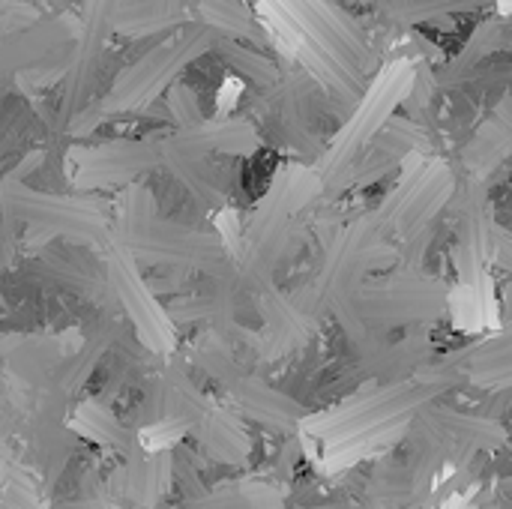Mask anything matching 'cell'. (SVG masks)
I'll return each instance as SVG.
<instances>
[{
  "mask_svg": "<svg viewBox=\"0 0 512 509\" xmlns=\"http://www.w3.org/2000/svg\"><path fill=\"white\" fill-rule=\"evenodd\" d=\"M120 249L138 261L177 270V267H219L225 252L216 237L192 231L180 222L156 216V201L147 186H129L120 216Z\"/></svg>",
  "mask_w": 512,
  "mask_h": 509,
  "instance_id": "6da1fadb",
  "label": "cell"
},
{
  "mask_svg": "<svg viewBox=\"0 0 512 509\" xmlns=\"http://www.w3.org/2000/svg\"><path fill=\"white\" fill-rule=\"evenodd\" d=\"M216 33L207 30L204 24H192L186 30H180L174 39L150 48L141 60H135V66L123 69L111 87V93L105 96L102 114L108 111H138L147 102H153L162 90H168L177 78V72H183L195 57H201L204 51L213 48Z\"/></svg>",
  "mask_w": 512,
  "mask_h": 509,
  "instance_id": "7a4b0ae2",
  "label": "cell"
},
{
  "mask_svg": "<svg viewBox=\"0 0 512 509\" xmlns=\"http://www.w3.org/2000/svg\"><path fill=\"white\" fill-rule=\"evenodd\" d=\"M444 381H414V384H393L384 390H375L351 405H345L342 411L330 414V417H318L312 420L306 429L309 435L327 441L330 447H339L351 438L369 435V432H381L390 426H402L408 420V414H414L417 408L429 405L438 393H444Z\"/></svg>",
  "mask_w": 512,
  "mask_h": 509,
  "instance_id": "3957f363",
  "label": "cell"
},
{
  "mask_svg": "<svg viewBox=\"0 0 512 509\" xmlns=\"http://www.w3.org/2000/svg\"><path fill=\"white\" fill-rule=\"evenodd\" d=\"M0 201L6 216H18L48 237L60 234L72 243H96L108 234V222L93 201L33 192L18 180H3Z\"/></svg>",
  "mask_w": 512,
  "mask_h": 509,
  "instance_id": "277c9868",
  "label": "cell"
},
{
  "mask_svg": "<svg viewBox=\"0 0 512 509\" xmlns=\"http://www.w3.org/2000/svg\"><path fill=\"white\" fill-rule=\"evenodd\" d=\"M354 303L363 309L360 321L396 327V324L438 318L444 312V285L426 276L402 273V276L366 282L354 294Z\"/></svg>",
  "mask_w": 512,
  "mask_h": 509,
  "instance_id": "5b68a950",
  "label": "cell"
},
{
  "mask_svg": "<svg viewBox=\"0 0 512 509\" xmlns=\"http://www.w3.org/2000/svg\"><path fill=\"white\" fill-rule=\"evenodd\" d=\"M120 3L123 0H84L81 33H78V42H75V48L69 54V66H66V90H63V102H60L63 123H69L81 111V102L90 93L99 57L105 51L108 36L114 33Z\"/></svg>",
  "mask_w": 512,
  "mask_h": 509,
  "instance_id": "8992f818",
  "label": "cell"
},
{
  "mask_svg": "<svg viewBox=\"0 0 512 509\" xmlns=\"http://www.w3.org/2000/svg\"><path fill=\"white\" fill-rule=\"evenodd\" d=\"M75 186L99 189V186H123L138 174L156 168L162 162L159 141H108L99 147L75 150Z\"/></svg>",
  "mask_w": 512,
  "mask_h": 509,
  "instance_id": "52a82bcc",
  "label": "cell"
},
{
  "mask_svg": "<svg viewBox=\"0 0 512 509\" xmlns=\"http://www.w3.org/2000/svg\"><path fill=\"white\" fill-rule=\"evenodd\" d=\"M237 408L252 417L255 423L267 426V429H279V432H291L294 426H300L303 420V405H297L294 399H288L285 393L273 390L270 384H264L255 375H243L231 384Z\"/></svg>",
  "mask_w": 512,
  "mask_h": 509,
  "instance_id": "ba28073f",
  "label": "cell"
},
{
  "mask_svg": "<svg viewBox=\"0 0 512 509\" xmlns=\"http://www.w3.org/2000/svg\"><path fill=\"white\" fill-rule=\"evenodd\" d=\"M111 276H114L117 291H120V297L126 300V306H132V321H135L138 333L144 336V342L153 345V348H165V345H168L165 315L156 309V303L141 306V300H144L150 291H147V285L138 282V276H135L132 264L126 261V252H123V249L111 258Z\"/></svg>",
  "mask_w": 512,
  "mask_h": 509,
  "instance_id": "9c48e42d",
  "label": "cell"
},
{
  "mask_svg": "<svg viewBox=\"0 0 512 509\" xmlns=\"http://www.w3.org/2000/svg\"><path fill=\"white\" fill-rule=\"evenodd\" d=\"M420 426H426L432 435H444L447 441L459 444V447H480V450H495L498 444H504V432L480 417L471 414H459L453 408H441V411H426L420 417Z\"/></svg>",
  "mask_w": 512,
  "mask_h": 509,
  "instance_id": "30bf717a",
  "label": "cell"
},
{
  "mask_svg": "<svg viewBox=\"0 0 512 509\" xmlns=\"http://www.w3.org/2000/svg\"><path fill=\"white\" fill-rule=\"evenodd\" d=\"M195 432H198V441L204 444V450L210 456H216L219 462H243L246 453H249V441L240 429V423L219 411V408H207L198 420H195Z\"/></svg>",
  "mask_w": 512,
  "mask_h": 509,
  "instance_id": "8fae6325",
  "label": "cell"
},
{
  "mask_svg": "<svg viewBox=\"0 0 512 509\" xmlns=\"http://www.w3.org/2000/svg\"><path fill=\"white\" fill-rule=\"evenodd\" d=\"M201 18L204 27L225 39H249V42H267V33L255 24L249 9L240 0H201Z\"/></svg>",
  "mask_w": 512,
  "mask_h": 509,
  "instance_id": "7c38bea8",
  "label": "cell"
},
{
  "mask_svg": "<svg viewBox=\"0 0 512 509\" xmlns=\"http://www.w3.org/2000/svg\"><path fill=\"white\" fill-rule=\"evenodd\" d=\"M501 39H504L501 24H498V21H483V24L471 33V39H468V45L462 48V54H459L444 72L435 75V78H438V87H441V84H462L465 78H471L474 69L501 45Z\"/></svg>",
  "mask_w": 512,
  "mask_h": 509,
  "instance_id": "4fadbf2b",
  "label": "cell"
},
{
  "mask_svg": "<svg viewBox=\"0 0 512 509\" xmlns=\"http://www.w3.org/2000/svg\"><path fill=\"white\" fill-rule=\"evenodd\" d=\"M489 0H390L384 12L399 24H441L459 12H474Z\"/></svg>",
  "mask_w": 512,
  "mask_h": 509,
  "instance_id": "5bb4252c",
  "label": "cell"
},
{
  "mask_svg": "<svg viewBox=\"0 0 512 509\" xmlns=\"http://www.w3.org/2000/svg\"><path fill=\"white\" fill-rule=\"evenodd\" d=\"M213 48H216V54H219L234 72H240V75L249 78L252 84H258V87H273V84H276V78H279L276 63L267 60V57H261L258 51H252V48H246V45H240V42H234V39H225V36H216V39H213Z\"/></svg>",
  "mask_w": 512,
  "mask_h": 509,
  "instance_id": "9a60e30c",
  "label": "cell"
},
{
  "mask_svg": "<svg viewBox=\"0 0 512 509\" xmlns=\"http://www.w3.org/2000/svg\"><path fill=\"white\" fill-rule=\"evenodd\" d=\"M57 360H60V348L45 339H27L9 357L12 372L27 384H42L57 369Z\"/></svg>",
  "mask_w": 512,
  "mask_h": 509,
  "instance_id": "2e32d148",
  "label": "cell"
},
{
  "mask_svg": "<svg viewBox=\"0 0 512 509\" xmlns=\"http://www.w3.org/2000/svg\"><path fill=\"white\" fill-rule=\"evenodd\" d=\"M468 375L480 384H507L510 381V345L507 336L486 342L468 354Z\"/></svg>",
  "mask_w": 512,
  "mask_h": 509,
  "instance_id": "e0dca14e",
  "label": "cell"
},
{
  "mask_svg": "<svg viewBox=\"0 0 512 509\" xmlns=\"http://www.w3.org/2000/svg\"><path fill=\"white\" fill-rule=\"evenodd\" d=\"M78 420H81V429H84L90 438H96V441H102V444H108V447H114V450L132 453V441H129L126 429H123L99 402L81 405V408H78Z\"/></svg>",
  "mask_w": 512,
  "mask_h": 509,
  "instance_id": "ac0fdd59",
  "label": "cell"
},
{
  "mask_svg": "<svg viewBox=\"0 0 512 509\" xmlns=\"http://www.w3.org/2000/svg\"><path fill=\"white\" fill-rule=\"evenodd\" d=\"M165 105H168L171 120H174L180 129H192V126H198V123L204 120V114H201V99H198L195 87H189V84L174 81V84L165 90Z\"/></svg>",
  "mask_w": 512,
  "mask_h": 509,
  "instance_id": "d6986e66",
  "label": "cell"
},
{
  "mask_svg": "<svg viewBox=\"0 0 512 509\" xmlns=\"http://www.w3.org/2000/svg\"><path fill=\"white\" fill-rule=\"evenodd\" d=\"M6 498L9 509H36V486L24 468H15V474L6 480Z\"/></svg>",
  "mask_w": 512,
  "mask_h": 509,
  "instance_id": "ffe728a7",
  "label": "cell"
},
{
  "mask_svg": "<svg viewBox=\"0 0 512 509\" xmlns=\"http://www.w3.org/2000/svg\"><path fill=\"white\" fill-rule=\"evenodd\" d=\"M306 509H357L354 504H318V507H306Z\"/></svg>",
  "mask_w": 512,
  "mask_h": 509,
  "instance_id": "44dd1931",
  "label": "cell"
},
{
  "mask_svg": "<svg viewBox=\"0 0 512 509\" xmlns=\"http://www.w3.org/2000/svg\"><path fill=\"white\" fill-rule=\"evenodd\" d=\"M369 3H378V6H381V9H384V6H387V3H390V0H369Z\"/></svg>",
  "mask_w": 512,
  "mask_h": 509,
  "instance_id": "7402d4cb",
  "label": "cell"
}]
</instances>
